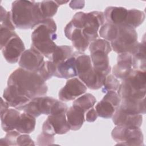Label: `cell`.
I'll return each mask as SVG.
<instances>
[{
  "instance_id": "obj_3",
  "label": "cell",
  "mask_w": 146,
  "mask_h": 146,
  "mask_svg": "<svg viewBox=\"0 0 146 146\" xmlns=\"http://www.w3.org/2000/svg\"><path fill=\"white\" fill-rule=\"evenodd\" d=\"M56 25L52 18H45L31 34V47L50 59L57 45Z\"/></svg>"
},
{
  "instance_id": "obj_38",
  "label": "cell",
  "mask_w": 146,
  "mask_h": 146,
  "mask_svg": "<svg viewBox=\"0 0 146 146\" xmlns=\"http://www.w3.org/2000/svg\"><path fill=\"white\" fill-rule=\"evenodd\" d=\"M17 34L12 30H10L5 28H0V36H1V49L5 46L7 41Z\"/></svg>"
},
{
  "instance_id": "obj_31",
  "label": "cell",
  "mask_w": 146,
  "mask_h": 146,
  "mask_svg": "<svg viewBox=\"0 0 146 146\" xmlns=\"http://www.w3.org/2000/svg\"><path fill=\"white\" fill-rule=\"evenodd\" d=\"M59 5L54 1H43L40 2V9L45 18H51L57 13Z\"/></svg>"
},
{
  "instance_id": "obj_7",
  "label": "cell",
  "mask_w": 146,
  "mask_h": 146,
  "mask_svg": "<svg viewBox=\"0 0 146 146\" xmlns=\"http://www.w3.org/2000/svg\"><path fill=\"white\" fill-rule=\"evenodd\" d=\"M111 136L117 145H144L143 134L140 127H127L116 125L112 131Z\"/></svg>"
},
{
  "instance_id": "obj_40",
  "label": "cell",
  "mask_w": 146,
  "mask_h": 146,
  "mask_svg": "<svg viewBox=\"0 0 146 146\" xmlns=\"http://www.w3.org/2000/svg\"><path fill=\"white\" fill-rule=\"evenodd\" d=\"M17 145H35L34 141L28 134L21 133L17 139Z\"/></svg>"
},
{
  "instance_id": "obj_39",
  "label": "cell",
  "mask_w": 146,
  "mask_h": 146,
  "mask_svg": "<svg viewBox=\"0 0 146 146\" xmlns=\"http://www.w3.org/2000/svg\"><path fill=\"white\" fill-rule=\"evenodd\" d=\"M36 141L37 145H50L54 144V137L53 135H48L42 132L38 136Z\"/></svg>"
},
{
  "instance_id": "obj_2",
  "label": "cell",
  "mask_w": 146,
  "mask_h": 146,
  "mask_svg": "<svg viewBox=\"0 0 146 146\" xmlns=\"http://www.w3.org/2000/svg\"><path fill=\"white\" fill-rule=\"evenodd\" d=\"M11 13L15 27L19 29H33L45 19L40 9V2L34 1H14Z\"/></svg>"
},
{
  "instance_id": "obj_25",
  "label": "cell",
  "mask_w": 146,
  "mask_h": 146,
  "mask_svg": "<svg viewBox=\"0 0 146 146\" xmlns=\"http://www.w3.org/2000/svg\"><path fill=\"white\" fill-rule=\"evenodd\" d=\"M35 117L26 112H23L21 113L20 119L15 130L22 134H29L34 131L35 129Z\"/></svg>"
},
{
  "instance_id": "obj_37",
  "label": "cell",
  "mask_w": 146,
  "mask_h": 146,
  "mask_svg": "<svg viewBox=\"0 0 146 146\" xmlns=\"http://www.w3.org/2000/svg\"><path fill=\"white\" fill-rule=\"evenodd\" d=\"M102 100L110 102L116 110L119 107L121 103V98L117 91H107L103 96Z\"/></svg>"
},
{
  "instance_id": "obj_9",
  "label": "cell",
  "mask_w": 146,
  "mask_h": 146,
  "mask_svg": "<svg viewBox=\"0 0 146 146\" xmlns=\"http://www.w3.org/2000/svg\"><path fill=\"white\" fill-rule=\"evenodd\" d=\"M66 112L49 115L42 125V132L48 135H63L70 130L66 118Z\"/></svg>"
},
{
  "instance_id": "obj_10",
  "label": "cell",
  "mask_w": 146,
  "mask_h": 146,
  "mask_svg": "<svg viewBox=\"0 0 146 146\" xmlns=\"http://www.w3.org/2000/svg\"><path fill=\"white\" fill-rule=\"evenodd\" d=\"M105 17L102 11H94L86 13V21L82 30L83 36L91 42L96 39L99 28L104 24Z\"/></svg>"
},
{
  "instance_id": "obj_6",
  "label": "cell",
  "mask_w": 146,
  "mask_h": 146,
  "mask_svg": "<svg viewBox=\"0 0 146 146\" xmlns=\"http://www.w3.org/2000/svg\"><path fill=\"white\" fill-rule=\"evenodd\" d=\"M116 38L110 42L112 50L118 54L129 53L132 54L137 44V34L135 30L129 26L121 25Z\"/></svg>"
},
{
  "instance_id": "obj_30",
  "label": "cell",
  "mask_w": 146,
  "mask_h": 146,
  "mask_svg": "<svg viewBox=\"0 0 146 146\" xmlns=\"http://www.w3.org/2000/svg\"><path fill=\"white\" fill-rule=\"evenodd\" d=\"M95 110L98 116L104 119H110L112 117L116 109L110 102L102 100L96 105Z\"/></svg>"
},
{
  "instance_id": "obj_28",
  "label": "cell",
  "mask_w": 146,
  "mask_h": 146,
  "mask_svg": "<svg viewBox=\"0 0 146 146\" xmlns=\"http://www.w3.org/2000/svg\"><path fill=\"white\" fill-rule=\"evenodd\" d=\"M119 26L109 23L103 25L99 30V35L103 39L110 42L113 41L117 35Z\"/></svg>"
},
{
  "instance_id": "obj_43",
  "label": "cell",
  "mask_w": 146,
  "mask_h": 146,
  "mask_svg": "<svg viewBox=\"0 0 146 146\" xmlns=\"http://www.w3.org/2000/svg\"><path fill=\"white\" fill-rule=\"evenodd\" d=\"M9 105L7 103V102L5 100H3V98H1V108H0V115H2L5 112H6L9 107Z\"/></svg>"
},
{
  "instance_id": "obj_34",
  "label": "cell",
  "mask_w": 146,
  "mask_h": 146,
  "mask_svg": "<svg viewBox=\"0 0 146 146\" xmlns=\"http://www.w3.org/2000/svg\"><path fill=\"white\" fill-rule=\"evenodd\" d=\"M0 28H5L14 31L16 28L12 20L11 11H7L2 6L0 9Z\"/></svg>"
},
{
  "instance_id": "obj_22",
  "label": "cell",
  "mask_w": 146,
  "mask_h": 146,
  "mask_svg": "<svg viewBox=\"0 0 146 146\" xmlns=\"http://www.w3.org/2000/svg\"><path fill=\"white\" fill-rule=\"evenodd\" d=\"M21 113L16 108H9L6 112L1 115L2 129L6 132L15 130L20 119Z\"/></svg>"
},
{
  "instance_id": "obj_33",
  "label": "cell",
  "mask_w": 146,
  "mask_h": 146,
  "mask_svg": "<svg viewBox=\"0 0 146 146\" xmlns=\"http://www.w3.org/2000/svg\"><path fill=\"white\" fill-rule=\"evenodd\" d=\"M56 66L51 60L44 61L41 67L36 71L46 82L54 76Z\"/></svg>"
},
{
  "instance_id": "obj_20",
  "label": "cell",
  "mask_w": 146,
  "mask_h": 146,
  "mask_svg": "<svg viewBox=\"0 0 146 146\" xmlns=\"http://www.w3.org/2000/svg\"><path fill=\"white\" fill-rule=\"evenodd\" d=\"M103 13L107 23L121 25L124 24L128 10L123 7L108 6L105 9Z\"/></svg>"
},
{
  "instance_id": "obj_23",
  "label": "cell",
  "mask_w": 146,
  "mask_h": 146,
  "mask_svg": "<svg viewBox=\"0 0 146 146\" xmlns=\"http://www.w3.org/2000/svg\"><path fill=\"white\" fill-rule=\"evenodd\" d=\"M3 98L9 104L10 107L17 108L28 103L30 99L28 98L19 95L13 88L9 86L5 88Z\"/></svg>"
},
{
  "instance_id": "obj_42",
  "label": "cell",
  "mask_w": 146,
  "mask_h": 146,
  "mask_svg": "<svg viewBox=\"0 0 146 146\" xmlns=\"http://www.w3.org/2000/svg\"><path fill=\"white\" fill-rule=\"evenodd\" d=\"M84 1H71L69 4V6L73 10L83 9L84 7Z\"/></svg>"
},
{
  "instance_id": "obj_41",
  "label": "cell",
  "mask_w": 146,
  "mask_h": 146,
  "mask_svg": "<svg viewBox=\"0 0 146 146\" xmlns=\"http://www.w3.org/2000/svg\"><path fill=\"white\" fill-rule=\"evenodd\" d=\"M85 114H86L85 120L87 121L91 122V123L95 121L98 116L95 109H94L93 107L91 108V109L88 110L85 113Z\"/></svg>"
},
{
  "instance_id": "obj_15",
  "label": "cell",
  "mask_w": 146,
  "mask_h": 146,
  "mask_svg": "<svg viewBox=\"0 0 146 146\" xmlns=\"http://www.w3.org/2000/svg\"><path fill=\"white\" fill-rule=\"evenodd\" d=\"M64 32L66 38L72 42L77 51L83 52L87 50L90 42L83 36L81 29L75 27L70 22L66 26Z\"/></svg>"
},
{
  "instance_id": "obj_35",
  "label": "cell",
  "mask_w": 146,
  "mask_h": 146,
  "mask_svg": "<svg viewBox=\"0 0 146 146\" xmlns=\"http://www.w3.org/2000/svg\"><path fill=\"white\" fill-rule=\"evenodd\" d=\"M120 84V83L119 80L116 77H115L112 74H109L106 77L102 91L103 93H106L109 91H117Z\"/></svg>"
},
{
  "instance_id": "obj_4",
  "label": "cell",
  "mask_w": 146,
  "mask_h": 146,
  "mask_svg": "<svg viewBox=\"0 0 146 146\" xmlns=\"http://www.w3.org/2000/svg\"><path fill=\"white\" fill-rule=\"evenodd\" d=\"M79 79L91 90H98L103 86L106 76L94 68L90 56L79 51L74 52Z\"/></svg>"
},
{
  "instance_id": "obj_12",
  "label": "cell",
  "mask_w": 146,
  "mask_h": 146,
  "mask_svg": "<svg viewBox=\"0 0 146 146\" xmlns=\"http://www.w3.org/2000/svg\"><path fill=\"white\" fill-rule=\"evenodd\" d=\"M1 50L5 60L8 63L13 64L18 62L25 51V47L22 40L17 34L9 39Z\"/></svg>"
},
{
  "instance_id": "obj_19",
  "label": "cell",
  "mask_w": 146,
  "mask_h": 146,
  "mask_svg": "<svg viewBox=\"0 0 146 146\" xmlns=\"http://www.w3.org/2000/svg\"><path fill=\"white\" fill-rule=\"evenodd\" d=\"M85 112L79 107L72 105L66 112V118L70 130L78 131L85 121Z\"/></svg>"
},
{
  "instance_id": "obj_11",
  "label": "cell",
  "mask_w": 146,
  "mask_h": 146,
  "mask_svg": "<svg viewBox=\"0 0 146 146\" xmlns=\"http://www.w3.org/2000/svg\"><path fill=\"white\" fill-rule=\"evenodd\" d=\"M86 91V86L79 79L72 78L67 80L65 86L59 91L58 96L60 100L68 102L76 99Z\"/></svg>"
},
{
  "instance_id": "obj_8",
  "label": "cell",
  "mask_w": 146,
  "mask_h": 146,
  "mask_svg": "<svg viewBox=\"0 0 146 146\" xmlns=\"http://www.w3.org/2000/svg\"><path fill=\"white\" fill-rule=\"evenodd\" d=\"M57 99L52 97L42 96L34 98L26 104L15 108L26 112L35 118L40 115H50Z\"/></svg>"
},
{
  "instance_id": "obj_5",
  "label": "cell",
  "mask_w": 146,
  "mask_h": 146,
  "mask_svg": "<svg viewBox=\"0 0 146 146\" xmlns=\"http://www.w3.org/2000/svg\"><path fill=\"white\" fill-rule=\"evenodd\" d=\"M117 92L121 99H143L145 98V71L134 70L122 80Z\"/></svg>"
},
{
  "instance_id": "obj_18",
  "label": "cell",
  "mask_w": 146,
  "mask_h": 146,
  "mask_svg": "<svg viewBox=\"0 0 146 146\" xmlns=\"http://www.w3.org/2000/svg\"><path fill=\"white\" fill-rule=\"evenodd\" d=\"M91 59L94 70L98 73L107 76L111 71L108 54L103 51L90 53Z\"/></svg>"
},
{
  "instance_id": "obj_24",
  "label": "cell",
  "mask_w": 146,
  "mask_h": 146,
  "mask_svg": "<svg viewBox=\"0 0 146 146\" xmlns=\"http://www.w3.org/2000/svg\"><path fill=\"white\" fill-rule=\"evenodd\" d=\"M145 40L138 43L135 51L131 54L133 59V68L134 70L145 71Z\"/></svg>"
},
{
  "instance_id": "obj_21",
  "label": "cell",
  "mask_w": 146,
  "mask_h": 146,
  "mask_svg": "<svg viewBox=\"0 0 146 146\" xmlns=\"http://www.w3.org/2000/svg\"><path fill=\"white\" fill-rule=\"evenodd\" d=\"M122 111L132 114L145 113V98L135 99L129 98L121 99L119 107Z\"/></svg>"
},
{
  "instance_id": "obj_1",
  "label": "cell",
  "mask_w": 146,
  "mask_h": 146,
  "mask_svg": "<svg viewBox=\"0 0 146 146\" xmlns=\"http://www.w3.org/2000/svg\"><path fill=\"white\" fill-rule=\"evenodd\" d=\"M7 86L30 100L46 95L48 90L46 81L36 71H30L21 67L10 75Z\"/></svg>"
},
{
  "instance_id": "obj_27",
  "label": "cell",
  "mask_w": 146,
  "mask_h": 146,
  "mask_svg": "<svg viewBox=\"0 0 146 146\" xmlns=\"http://www.w3.org/2000/svg\"><path fill=\"white\" fill-rule=\"evenodd\" d=\"M144 19L145 14L143 11L135 9H129L128 10L127 18L124 25L135 29L142 24Z\"/></svg>"
},
{
  "instance_id": "obj_29",
  "label": "cell",
  "mask_w": 146,
  "mask_h": 146,
  "mask_svg": "<svg viewBox=\"0 0 146 146\" xmlns=\"http://www.w3.org/2000/svg\"><path fill=\"white\" fill-rule=\"evenodd\" d=\"M96 102L95 96L90 93L84 94L74 100L72 105L76 106L85 112L92 108Z\"/></svg>"
},
{
  "instance_id": "obj_17",
  "label": "cell",
  "mask_w": 146,
  "mask_h": 146,
  "mask_svg": "<svg viewBox=\"0 0 146 146\" xmlns=\"http://www.w3.org/2000/svg\"><path fill=\"white\" fill-rule=\"evenodd\" d=\"M54 76L64 79H71L78 76L76 58L74 52L68 59L56 65Z\"/></svg>"
},
{
  "instance_id": "obj_32",
  "label": "cell",
  "mask_w": 146,
  "mask_h": 146,
  "mask_svg": "<svg viewBox=\"0 0 146 146\" xmlns=\"http://www.w3.org/2000/svg\"><path fill=\"white\" fill-rule=\"evenodd\" d=\"M89 50L90 53L95 51H103L108 54L112 51V48L110 42L103 39H96L90 42Z\"/></svg>"
},
{
  "instance_id": "obj_36",
  "label": "cell",
  "mask_w": 146,
  "mask_h": 146,
  "mask_svg": "<svg viewBox=\"0 0 146 146\" xmlns=\"http://www.w3.org/2000/svg\"><path fill=\"white\" fill-rule=\"evenodd\" d=\"M20 134L16 130L7 132L5 136L1 139L0 145H17V139Z\"/></svg>"
},
{
  "instance_id": "obj_44",
  "label": "cell",
  "mask_w": 146,
  "mask_h": 146,
  "mask_svg": "<svg viewBox=\"0 0 146 146\" xmlns=\"http://www.w3.org/2000/svg\"><path fill=\"white\" fill-rule=\"evenodd\" d=\"M56 2V3L59 5V6L60 5H63V4H65L67 2H68V1H55Z\"/></svg>"
},
{
  "instance_id": "obj_16",
  "label": "cell",
  "mask_w": 146,
  "mask_h": 146,
  "mask_svg": "<svg viewBox=\"0 0 146 146\" xmlns=\"http://www.w3.org/2000/svg\"><path fill=\"white\" fill-rule=\"evenodd\" d=\"M115 125L127 127H140L143 123L141 114H132L122 111L118 107L112 116Z\"/></svg>"
},
{
  "instance_id": "obj_14",
  "label": "cell",
  "mask_w": 146,
  "mask_h": 146,
  "mask_svg": "<svg viewBox=\"0 0 146 146\" xmlns=\"http://www.w3.org/2000/svg\"><path fill=\"white\" fill-rule=\"evenodd\" d=\"M132 55L129 53L120 54L117 57V64L113 66L112 75L121 80L125 79L133 71Z\"/></svg>"
},
{
  "instance_id": "obj_13",
  "label": "cell",
  "mask_w": 146,
  "mask_h": 146,
  "mask_svg": "<svg viewBox=\"0 0 146 146\" xmlns=\"http://www.w3.org/2000/svg\"><path fill=\"white\" fill-rule=\"evenodd\" d=\"M44 56L33 47L25 50L19 60L21 68L30 71H36L44 63Z\"/></svg>"
},
{
  "instance_id": "obj_26",
  "label": "cell",
  "mask_w": 146,
  "mask_h": 146,
  "mask_svg": "<svg viewBox=\"0 0 146 146\" xmlns=\"http://www.w3.org/2000/svg\"><path fill=\"white\" fill-rule=\"evenodd\" d=\"M73 52L72 47L70 46H57L49 60H51L56 66L57 64L70 57L72 55Z\"/></svg>"
}]
</instances>
